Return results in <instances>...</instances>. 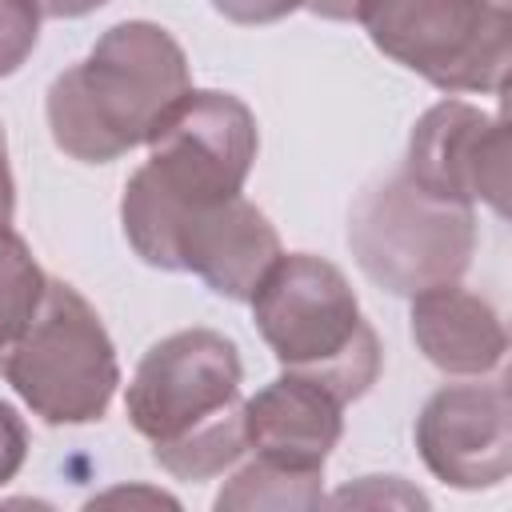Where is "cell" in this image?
Instances as JSON below:
<instances>
[{"label": "cell", "instance_id": "obj_11", "mask_svg": "<svg viewBox=\"0 0 512 512\" xmlns=\"http://www.w3.org/2000/svg\"><path fill=\"white\" fill-rule=\"evenodd\" d=\"M340 436L344 404L304 376L284 372L252 400H244V440L260 460L296 472H324V460Z\"/></svg>", "mask_w": 512, "mask_h": 512}, {"label": "cell", "instance_id": "obj_10", "mask_svg": "<svg viewBox=\"0 0 512 512\" xmlns=\"http://www.w3.org/2000/svg\"><path fill=\"white\" fill-rule=\"evenodd\" d=\"M424 468L460 492L496 488L512 472V408L504 380L444 384L416 416Z\"/></svg>", "mask_w": 512, "mask_h": 512}, {"label": "cell", "instance_id": "obj_18", "mask_svg": "<svg viewBox=\"0 0 512 512\" xmlns=\"http://www.w3.org/2000/svg\"><path fill=\"white\" fill-rule=\"evenodd\" d=\"M40 8V16H52V20H76V16H88L96 8H104L108 0H32Z\"/></svg>", "mask_w": 512, "mask_h": 512}, {"label": "cell", "instance_id": "obj_17", "mask_svg": "<svg viewBox=\"0 0 512 512\" xmlns=\"http://www.w3.org/2000/svg\"><path fill=\"white\" fill-rule=\"evenodd\" d=\"M212 8L232 24H276L304 8V0H212Z\"/></svg>", "mask_w": 512, "mask_h": 512}, {"label": "cell", "instance_id": "obj_4", "mask_svg": "<svg viewBox=\"0 0 512 512\" xmlns=\"http://www.w3.org/2000/svg\"><path fill=\"white\" fill-rule=\"evenodd\" d=\"M0 372L44 424L100 420L120 384L108 328L64 280H48L36 316L0 352Z\"/></svg>", "mask_w": 512, "mask_h": 512}, {"label": "cell", "instance_id": "obj_13", "mask_svg": "<svg viewBox=\"0 0 512 512\" xmlns=\"http://www.w3.org/2000/svg\"><path fill=\"white\" fill-rule=\"evenodd\" d=\"M324 472H296L272 460L244 464L216 496V508H320L324 504Z\"/></svg>", "mask_w": 512, "mask_h": 512}, {"label": "cell", "instance_id": "obj_16", "mask_svg": "<svg viewBox=\"0 0 512 512\" xmlns=\"http://www.w3.org/2000/svg\"><path fill=\"white\" fill-rule=\"evenodd\" d=\"M24 456H28V428H24V416L0 400V488L24 468Z\"/></svg>", "mask_w": 512, "mask_h": 512}, {"label": "cell", "instance_id": "obj_5", "mask_svg": "<svg viewBox=\"0 0 512 512\" xmlns=\"http://www.w3.org/2000/svg\"><path fill=\"white\" fill-rule=\"evenodd\" d=\"M256 148V116L240 96L188 88L148 136V160L128 176L120 204L204 208L240 196Z\"/></svg>", "mask_w": 512, "mask_h": 512}, {"label": "cell", "instance_id": "obj_21", "mask_svg": "<svg viewBox=\"0 0 512 512\" xmlns=\"http://www.w3.org/2000/svg\"><path fill=\"white\" fill-rule=\"evenodd\" d=\"M504 4H508V0H504Z\"/></svg>", "mask_w": 512, "mask_h": 512}, {"label": "cell", "instance_id": "obj_1", "mask_svg": "<svg viewBox=\"0 0 512 512\" xmlns=\"http://www.w3.org/2000/svg\"><path fill=\"white\" fill-rule=\"evenodd\" d=\"M240 348L216 328L156 340L128 380V420L176 480H212L244 452Z\"/></svg>", "mask_w": 512, "mask_h": 512}, {"label": "cell", "instance_id": "obj_8", "mask_svg": "<svg viewBox=\"0 0 512 512\" xmlns=\"http://www.w3.org/2000/svg\"><path fill=\"white\" fill-rule=\"evenodd\" d=\"M120 224L132 252L164 272H192L216 296L248 304L264 272L280 256L272 220L244 196L204 208H144L120 204Z\"/></svg>", "mask_w": 512, "mask_h": 512}, {"label": "cell", "instance_id": "obj_9", "mask_svg": "<svg viewBox=\"0 0 512 512\" xmlns=\"http://www.w3.org/2000/svg\"><path fill=\"white\" fill-rule=\"evenodd\" d=\"M416 188L452 204H488L508 212V132L500 116L480 112L468 100L432 104L412 136L400 168Z\"/></svg>", "mask_w": 512, "mask_h": 512}, {"label": "cell", "instance_id": "obj_2", "mask_svg": "<svg viewBox=\"0 0 512 512\" xmlns=\"http://www.w3.org/2000/svg\"><path fill=\"white\" fill-rule=\"evenodd\" d=\"M188 88V56L176 36L152 20H124L52 80L44 112L60 152L84 164H108L148 144Z\"/></svg>", "mask_w": 512, "mask_h": 512}, {"label": "cell", "instance_id": "obj_7", "mask_svg": "<svg viewBox=\"0 0 512 512\" xmlns=\"http://www.w3.org/2000/svg\"><path fill=\"white\" fill-rule=\"evenodd\" d=\"M368 40L440 92H500L512 60L504 0H360Z\"/></svg>", "mask_w": 512, "mask_h": 512}, {"label": "cell", "instance_id": "obj_19", "mask_svg": "<svg viewBox=\"0 0 512 512\" xmlns=\"http://www.w3.org/2000/svg\"><path fill=\"white\" fill-rule=\"evenodd\" d=\"M16 212V180L8 168V140H4V124H0V224H12Z\"/></svg>", "mask_w": 512, "mask_h": 512}, {"label": "cell", "instance_id": "obj_3", "mask_svg": "<svg viewBox=\"0 0 512 512\" xmlns=\"http://www.w3.org/2000/svg\"><path fill=\"white\" fill-rule=\"evenodd\" d=\"M252 320L284 372L360 400L380 376V340L360 316L348 276L312 252H280L252 292Z\"/></svg>", "mask_w": 512, "mask_h": 512}, {"label": "cell", "instance_id": "obj_20", "mask_svg": "<svg viewBox=\"0 0 512 512\" xmlns=\"http://www.w3.org/2000/svg\"><path fill=\"white\" fill-rule=\"evenodd\" d=\"M356 4L360 0H304V8L320 20H356Z\"/></svg>", "mask_w": 512, "mask_h": 512}, {"label": "cell", "instance_id": "obj_12", "mask_svg": "<svg viewBox=\"0 0 512 512\" xmlns=\"http://www.w3.org/2000/svg\"><path fill=\"white\" fill-rule=\"evenodd\" d=\"M408 320L424 360L448 376H484L504 364L508 332L500 312L480 292L460 288V280L412 296Z\"/></svg>", "mask_w": 512, "mask_h": 512}, {"label": "cell", "instance_id": "obj_6", "mask_svg": "<svg viewBox=\"0 0 512 512\" xmlns=\"http://www.w3.org/2000/svg\"><path fill=\"white\" fill-rule=\"evenodd\" d=\"M348 248L360 272L392 296L456 284L476 252V216L416 188L404 172L360 192L348 216Z\"/></svg>", "mask_w": 512, "mask_h": 512}, {"label": "cell", "instance_id": "obj_15", "mask_svg": "<svg viewBox=\"0 0 512 512\" xmlns=\"http://www.w3.org/2000/svg\"><path fill=\"white\" fill-rule=\"evenodd\" d=\"M40 8L32 0H0V80L12 76L36 48Z\"/></svg>", "mask_w": 512, "mask_h": 512}, {"label": "cell", "instance_id": "obj_14", "mask_svg": "<svg viewBox=\"0 0 512 512\" xmlns=\"http://www.w3.org/2000/svg\"><path fill=\"white\" fill-rule=\"evenodd\" d=\"M44 288L48 276L36 264L24 236L0 224V352L28 328V320L44 300Z\"/></svg>", "mask_w": 512, "mask_h": 512}]
</instances>
